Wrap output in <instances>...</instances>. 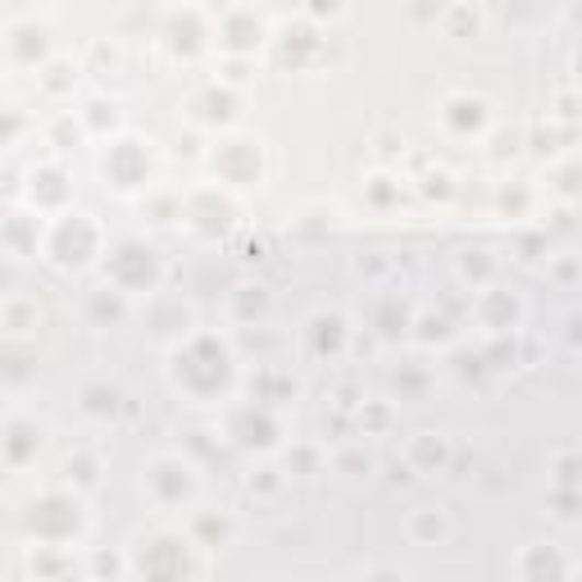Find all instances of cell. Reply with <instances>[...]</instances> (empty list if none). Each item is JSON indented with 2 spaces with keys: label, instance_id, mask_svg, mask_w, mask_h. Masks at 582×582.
Segmentation results:
<instances>
[{
  "label": "cell",
  "instance_id": "1",
  "mask_svg": "<svg viewBox=\"0 0 582 582\" xmlns=\"http://www.w3.org/2000/svg\"><path fill=\"white\" fill-rule=\"evenodd\" d=\"M232 378H237V355L214 332H187L169 355V383L192 406H219Z\"/></svg>",
  "mask_w": 582,
  "mask_h": 582
},
{
  "label": "cell",
  "instance_id": "13",
  "mask_svg": "<svg viewBox=\"0 0 582 582\" xmlns=\"http://www.w3.org/2000/svg\"><path fill=\"white\" fill-rule=\"evenodd\" d=\"M442 118H446V128L459 133V137L482 133L487 128V101H478V96H450L442 105Z\"/></svg>",
  "mask_w": 582,
  "mask_h": 582
},
{
  "label": "cell",
  "instance_id": "16",
  "mask_svg": "<svg viewBox=\"0 0 582 582\" xmlns=\"http://www.w3.org/2000/svg\"><path fill=\"white\" fill-rule=\"evenodd\" d=\"M487 255H492V251H459V260H455V273H459V283H469L473 292L492 287L497 260H487Z\"/></svg>",
  "mask_w": 582,
  "mask_h": 582
},
{
  "label": "cell",
  "instance_id": "2",
  "mask_svg": "<svg viewBox=\"0 0 582 582\" xmlns=\"http://www.w3.org/2000/svg\"><path fill=\"white\" fill-rule=\"evenodd\" d=\"M110 251V241H105V228L96 224V214H87V209H59L46 219L42 228V260L59 273H82L91 264H101Z\"/></svg>",
  "mask_w": 582,
  "mask_h": 582
},
{
  "label": "cell",
  "instance_id": "7",
  "mask_svg": "<svg viewBox=\"0 0 582 582\" xmlns=\"http://www.w3.org/2000/svg\"><path fill=\"white\" fill-rule=\"evenodd\" d=\"M214 173H219L228 187H251L264 173V160H260V146L247 141V137H232L214 150Z\"/></svg>",
  "mask_w": 582,
  "mask_h": 582
},
{
  "label": "cell",
  "instance_id": "18",
  "mask_svg": "<svg viewBox=\"0 0 582 582\" xmlns=\"http://www.w3.org/2000/svg\"><path fill=\"white\" fill-rule=\"evenodd\" d=\"M410 533H414V541H423V537H450V518L442 514V510H414L410 514Z\"/></svg>",
  "mask_w": 582,
  "mask_h": 582
},
{
  "label": "cell",
  "instance_id": "3",
  "mask_svg": "<svg viewBox=\"0 0 582 582\" xmlns=\"http://www.w3.org/2000/svg\"><path fill=\"white\" fill-rule=\"evenodd\" d=\"M101 273L114 292L133 296H150L164 278V264L156 255V247H146L141 237H124V241H110V251L101 260Z\"/></svg>",
  "mask_w": 582,
  "mask_h": 582
},
{
  "label": "cell",
  "instance_id": "8",
  "mask_svg": "<svg viewBox=\"0 0 582 582\" xmlns=\"http://www.w3.org/2000/svg\"><path fill=\"white\" fill-rule=\"evenodd\" d=\"M69 173L59 164H33V173H27V205H33V214H42V219H50V214L69 209Z\"/></svg>",
  "mask_w": 582,
  "mask_h": 582
},
{
  "label": "cell",
  "instance_id": "20",
  "mask_svg": "<svg viewBox=\"0 0 582 582\" xmlns=\"http://www.w3.org/2000/svg\"><path fill=\"white\" fill-rule=\"evenodd\" d=\"M305 10H310L315 19H342L346 14V0H310Z\"/></svg>",
  "mask_w": 582,
  "mask_h": 582
},
{
  "label": "cell",
  "instance_id": "10",
  "mask_svg": "<svg viewBox=\"0 0 582 582\" xmlns=\"http://www.w3.org/2000/svg\"><path fill=\"white\" fill-rule=\"evenodd\" d=\"M5 46H10V65L14 69H37L42 59H46V50H50L46 27H37V23H14Z\"/></svg>",
  "mask_w": 582,
  "mask_h": 582
},
{
  "label": "cell",
  "instance_id": "12",
  "mask_svg": "<svg viewBox=\"0 0 582 582\" xmlns=\"http://www.w3.org/2000/svg\"><path fill=\"white\" fill-rule=\"evenodd\" d=\"M37 219H42V214H10V219H5V251L14 260L42 255V228L46 224H37Z\"/></svg>",
  "mask_w": 582,
  "mask_h": 582
},
{
  "label": "cell",
  "instance_id": "15",
  "mask_svg": "<svg viewBox=\"0 0 582 582\" xmlns=\"http://www.w3.org/2000/svg\"><path fill=\"white\" fill-rule=\"evenodd\" d=\"M118 406H124V387H118V383H87L78 391V410L87 419H110Z\"/></svg>",
  "mask_w": 582,
  "mask_h": 582
},
{
  "label": "cell",
  "instance_id": "11",
  "mask_svg": "<svg viewBox=\"0 0 582 582\" xmlns=\"http://www.w3.org/2000/svg\"><path fill=\"white\" fill-rule=\"evenodd\" d=\"M42 305L37 296H23V292H10L5 300H0V328H5L10 336H33L42 328Z\"/></svg>",
  "mask_w": 582,
  "mask_h": 582
},
{
  "label": "cell",
  "instance_id": "17",
  "mask_svg": "<svg viewBox=\"0 0 582 582\" xmlns=\"http://www.w3.org/2000/svg\"><path fill=\"white\" fill-rule=\"evenodd\" d=\"M427 455V473H433V469H446V459H450V442L442 437V433H419L414 442H410V469L419 465V459Z\"/></svg>",
  "mask_w": 582,
  "mask_h": 582
},
{
  "label": "cell",
  "instance_id": "14",
  "mask_svg": "<svg viewBox=\"0 0 582 582\" xmlns=\"http://www.w3.org/2000/svg\"><path fill=\"white\" fill-rule=\"evenodd\" d=\"M305 336H310V351L315 355H328V346L336 355V351H342V342L351 336V328H346L342 315H315L310 323H305Z\"/></svg>",
  "mask_w": 582,
  "mask_h": 582
},
{
  "label": "cell",
  "instance_id": "4",
  "mask_svg": "<svg viewBox=\"0 0 582 582\" xmlns=\"http://www.w3.org/2000/svg\"><path fill=\"white\" fill-rule=\"evenodd\" d=\"M101 173L114 192H146L150 178H156V156H150V141L124 133V137H110L105 150H101Z\"/></svg>",
  "mask_w": 582,
  "mask_h": 582
},
{
  "label": "cell",
  "instance_id": "5",
  "mask_svg": "<svg viewBox=\"0 0 582 582\" xmlns=\"http://www.w3.org/2000/svg\"><path fill=\"white\" fill-rule=\"evenodd\" d=\"M141 487H146V497L156 501L160 510H182V505H192L201 478H196L192 459H182V455H156L146 465V473H141Z\"/></svg>",
  "mask_w": 582,
  "mask_h": 582
},
{
  "label": "cell",
  "instance_id": "19",
  "mask_svg": "<svg viewBox=\"0 0 582 582\" xmlns=\"http://www.w3.org/2000/svg\"><path fill=\"white\" fill-rule=\"evenodd\" d=\"M65 473H69V482L91 487V482H96V459H91V455H73L69 465H65Z\"/></svg>",
  "mask_w": 582,
  "mask_h": 582
},
{
  "label": "cell",
  "instance_id": "6",
  "mask_svg": "<svg viewBox=\"0 0 582 582\" xmlns=\"http://www.w3.org/2000/svg\"><path fill=\"white\" fill-rule=\"evenodd\" d=\"M473 319H478V328L482 332H492V336H514L518 328H524V319H528V305L518 300L514 292H505V287H482L478 292V300H473Z\"/></svg>",
  "mask_w": 582,
  "mask_h": 582
},
{
  "label": "cell",
  "instance_id": "9",
  "mask_svg": "<svg viewBox=\"0 0 582 582\" xmlns=\"http://www.w3.org/2000/svg\"><path fill=\"white\" fill-rule=\"evenodd\" d=\"M37 450H42V427H37V419L10 414V419H5V465H10V469L33 465Z\"/></svg>",
  "mask_w": 582,
  "mask_h": 582
}]
</instances>
